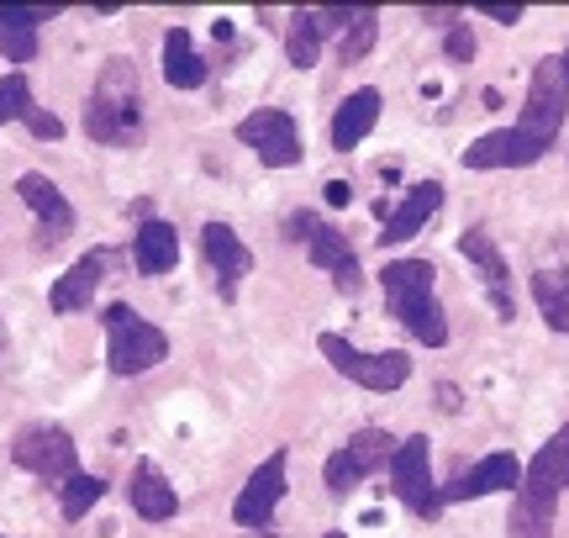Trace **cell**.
<instances>
[{"label":"cell","mask_w":569,"mask_h":538,"mask_svg":"<svg viewBox=\"0 0 569 538\" xmlns=\"http://www.w3.org/2000/svg\"><path fill=\"white\" fill-rule=\"evenodd\" d=\"M569 486V422L532 455L517 476V507H511V538H553V507Z\"/></svg>","instance_id":"6da1fadb"},{"label":"cell","mask_w":569,"mask_h":538,"mask_svg":"<svg viewBox=\"0 0 569 538\" xmlns=\"http://www.w3.org/2000/svg\"><path fill=\"white\" fill-rule=\"evenodd\" d=\"M84 132L106 148H132L142 138V80L127 59H111L84 106Z\"/></svg>","instance_id":"7a4b0ae2"},{"label":"cell","mask_w":569,"mask_h":538,"mask_svg":"<svg viewBox=\"0 0 569 538\" xmlns=\"http://www.w3.org/2000/svg\"><path fill=\"white\" fill-rule=\"evenodd\" d=\"M380 286H386L390 317H396L417 343L443 349L448 322H443V311H438V296H432V265H427V259H396L390 269H380Z\"/></svg>","instance_id":"3957f363"},{"label":"cell","mask_w":569,"mask_h":538,"mask_svg":"<svg viewBox=\"0 0 569 538\" xmlns=\"http://www.w3.org/2000/svg\"><path fill=\"white\" fill-rule=\"evenodd\" d=\"M101 317H106V332H111V343H106L111 375H142V370H153V365H163L169 338L153 322L132 317V307H122V301H111Z\"/></svg>","instance_id":"277c9868"},{"label":"cell","mask_w":569,"mask_h":538,"mask_svg":"<svg viewBox=\"0 0 569 538\" xmlns=\"http://www.w3.org/2000/svg\"><path fill=\"white\" fill-rule=\"evenodd\" d=\"M565 96H569V80L565 69H559V59H538V69H532V84H528V101H522V122H517V132H528L532 143L553 148V138L565 132Z\"/></svg>","instance_id":"5b68a950"},{"label":"cell","mask_w":569,"mask_h":538,"mask_svg":"<svg viewBox=\"0 0 569 538\" xmlns=\"http://www.w3.org/2000/svg\"><path fill=\"white\" fill-rule=\"evenodd\" d=\"M322 353H327V365H332V370L348 375V380H359V386H369V391H396V386H407L411 380V353H401V349L359 353L348 338L322 332Z\"/></svg>","instance_id":"8992f818"},{"label":"cell","mask_w":569,"mask_h":538,"mask_svg":"<svg viewBox=\"0 0 569 538\" xmlns=\"http://www.w3.org/2000/svg\"><path fill=\"white\" fill-rule=\"evenodd\" d=\"M238 143H248L269 169H290L301 165V127L290 111L280 106H259V111H248L243 122H238Z\"/></svg>","instance_id":"52a82bcc"},{"label":"cell","mask_w":569,"mask_h":538,"mask_svg":"<svg viewBox=\"0 0 569 538\" xmlns=\"http://www.w3.org/2000/svg\"><path fill=\"white\" fill-rule=\"evenodd\" d=\"M390 455H396V438H390L386 428H365V434H353V444H343L338 455L327 459V470H322L327 491H332V497H348L365 476L386 470Z\"/></svg>","instance_id":"ba28073f"},{"label":"cell","mask_w":569,"mask_h":538,"mask_svg":"<svg viewBox=\"0 0 569 538\" xmlns=\"http://www.w3.org/2000/svg\"><path fill=\"white\" fill-rule=\"evenodd\" d=\"M390 486H396V497L407 501L417 518H432L438 507H443V497H438V480H432V470H427V438L411 434L407 444H396V455H390Z\"/></svg>","instance_id":"9c48e42d"},{"label":"cell","mask_w":569,"mask_h":538,"mask_svg":"<svg viewBox=\"0 0 569 538\" xmlns=\"http://www.w3.org/2000/svg\"><path fill=\"white\" fill-rule=\"evenodd\" d=\"M11 459H17L21 470H32V476H42V480H53V486H63L69 476H80L74 438L63 434V428H27V434L11 444Z\"/></svg>","instance_id":"30bf717a"},{"label":"cell","mask_w":569,"mask_h":538,"mask_svg":"<svg viewBox=\"0 0 569 538\" xmlns=\"http://www.w3.org/2000/svg\"><path fill=\"white\" fill-rule=\"evenodd\" d=\"M284 449H274V455L248 476V486H243V497L232 501V522H243L248 534L253 528H264L269 518H274V507H280V497H284Z\"/></svg>","instance_id":"8fae6325"},{"label":"cell","mask_w":569,"mask_h":538,"mask_svg":"<svg viewBox=\"0 0 569 538\" xmlns=\"http://www.w3.org/2000/svg\"><path fill=\"white\" fill-rule=\"evenodd\" d=\"M306 249H311V265L327 269V275H332V286L343 290V296H359V286H365L359 253H353V243H348L332 222H311V232H306Z\"/></svg>","instance_id":"7c38bea8"},{"label":"cell","mask_w":569,"mask_h":538,"mask_svg":"<svg viewBox=\"0 0 569 538\" xmlns=\"http://www.w3.org/2000/svg\"><path fill=\"white\" fill-rule=\"evenodd\" d=\"M459 253H465L469 265L486 275L490 301H496V317H501V322H511V317H517V301H511V269H507V253L496 249V238H490L486 228H469L465 238H459Z\"/></svg>","instance_id":"4fadbf2b"},{"label":"cell","mask_w":569,"mask_h":538,"mask_svg":"<svg viewBox=\"0 0 569 538\" xmlns=\"http://www.w3.org/2000/svg\"><path fill=\"white\" fill-rule=\"evenodd\" d=\"M549 148L532 143L528 132H517V127H507V132H486L480 143L465 148V169H528L538 165Z\"/></svg>","instance_id":"5bb4252c"},{"label":"cell","mask_w":569,"mask_h":538,"mask_svg":"<svg viewBox=\"0 0 569 538\" xmlns=\"http://www.w3.org/2000/svg\"><path fill=\"white\" fill-rule=\"evenodd\" d=\"M106 269H111V249H90L74 269H63L59 286L48 290V307L53 311H84L96 301V286L106 280Z\"/></svg>","instance_id":"9a60e30c"},{"label":"cell","mask_w":569,"mask_h":538,"mask_svg":"<svg viewBox=\"0 0 569 538\" xmlns=\"http://www.w3.org/2000/svg\"><path fill=\"white\" fill-rule=\"evenodd\" d=\"M517 459L511 455H490V459H480L475 470H465L459 480H448L438 497L443 501H475V497H496V491H517Z\"/></svg>","instance_id":"2e32d148"},{"label":"cell","mask_w":569,"mask_h":538,"mask_svg":"<svg viewBox=\"0 0 569 538\" xmlns=\"http://www.w3.org/2000/svg\"><path fill=\"white\" fill-rule=\"evenodd\" d=\"M201 249H206V259L217 265V280H222V296L232 301L238 296V280H243L248 269H253V253L243 249V238L227 228V222H206V232H201Z\"/></svg>","instance_id":"e0dca14e"},{"label":"cell","mask_w":569,"mask_h":538,"mask_svg":"<svg viewBox=\"0 0 569 538\" xmlns=\"http://www.w3.org/2000/svg\"><path fill=\"white\" fill-rule=\"evenodd\" d=\"M17 196L32 211H38V222L48 228V238H69V232H74V207L63 201L59 186H53L48 175H38V169H32V175H21V180H17Z\"/></svg>","instance_id":"ac0fdd59"},{"label":"cell","mask_w":569,"mask_h":538,"mask_svg":"<svg viewBox=\"0 0 569 538\" xmlns=\"http://www.w3.org/2000/svg\"><path fill=\"white\" fill-rule=\"evenodd\" d=\"M322 21V32H343V59L359 63L375 48L380 38V11L375 6H359V11H348V6H332V11H317Z\"/></svg>","instance_id":"d6986e66"},{"label":"cell","mask_w":569,"mask_h":538,"mask_svg":"<svg viewBox=\"0 0 569 538\" xmlns=\"http://www.w3.org/2000/svg\"><path fill=\"white\" fill-rule=\"evenodd\" d=\"M380 122V90L365 84V90H353L343 106H338V117H332V148L338 153H353V143H365L369 132Z\"/></svg>","instance_id":"ffe728a7"},{"label":"cell","mask_w":569,"mask_h":538,"mask_svg":"<svg viewBox=\"0 0 569 538\" xmlns=\"http://www.w3.org/2000/svg\"><path fill=\"white\" fill-rule=\"evenodd\" d=\"M59 17V6H0V53L6 59H32L38 53V21Z\"/></svg>","instance_id":"44dd1931"},{"label":"cell","mask_w":569,"mask_h":538,"mask_svg":"<svg viewBox=\"0 0 569 538\" xmlns=\"http://www.w3.org/2000/svg\"><path fill=\"white\" fill-rule=\"evenodd\" d=\"M443 207V186L438 180H422V186H411V196L401 201V211L390 217V228L380 232V243L386 249H396V243H407V238H417V232L427 228V217Z\"/></svg>","instance_id":"7402d4cb"},{"label":"cell","mask_w":569,"mask_h":538,"mask_svg":"<svg viewBox=\"0 0 569 538\" xmlns=\"http://www.w3.org/2000/svg\"><path fill=\"white\" fill-rule=\"evenodd\" d=\"M174 259H180V232L169 222H142L138 238H132V265L142 275H169Z\"/></svg>","instance_id":"603a6c76"},{"label":"cell","mask_w":569,"mask_h":538,"mask_svg":"<svg viewBox=\"0 0 569 538\" xmlns=\"http://www.w3.org/2000/svg\"><path fill=\"white\" fill-rule=\"evenodd\" d=\"M132 507L142 512V522H169L180 512V497H174V486L159 476V465H138V470H132Z\"/></svg>","instance_id":"cb8c5ba5"},{"label":"cell","mask_w":569,"mask_h":538,"mask_svg":"<svg viewBox=\"0 0 569 538\" xmlns=\"http://www.w3.org/2000/svg\"><path fill=\"white\" fill-rule=\"evenodd\" d=\"M163 80L174 84V90H196L206 80V59L196 53V42H190L184 27L163 32Z\"/></svg>","instance_id":"d4e9b609"},{"label":"cell","mask_w":569,"mask_h":538,"mask_svg":"<svg viewBox=\"0 0 569 538\" xmlns=\"http://www.w3.org/2000/svg\"><path fill=\"white\" fill-rule=\"evenodd\" d=\"M532 301L553 332H569V275L565 269H538L532 275Z\"/></svg>","instance_id":"484cf974"},{"label":"cell","mask_w":569,"mask_h":538,"mask_svg":"<svg viewBox=\"0 0 569 538\" xmlns=\"http://www.w3.org/2000/svg\"><path fill=\"white\" fill-rule=\"evenodd\" d=\"M284 53L296 69H311L322 59V21L317 11H290V32H284Z\"/></svg>","instance_id":"4316f807"},{"label":"cell","mask_w":569,"mask_h":538,"mask_svg":"<svg viewBox=\"0 0 569 538\" xmlns=\"http://www.w3.org/2000/svg\"><path fill=\"white\" fill-rule=\"evenodd\" d=\"M101 497H106V480L101 476H69V480H63V518L80 522Z\"/></svg>","instance_id":"83f0119b"},{"label":"cell","mask_w":569,"mask_h":538,"mask_svg":"<svg viewBox=\"0 0 569 538\" xmlns=\"http://www.w3.org/2000/svg\"><path fill=\"white\" fill-rule=\"evenodd\" d=\"M32 111V90H27V74L11 69L6 80H0V127L11 122V117H27Z\"/></svg>","instance_id":"f1b7e54d"},{"label":"cell","mask_w":569,"mask_h":538,"mask_svg":"<svg viewBox=\"0 0 569 538\" xmlns=\"http://www.w3.org/2000/svg\"><path fill=\"white\" fill-rule=\"evenodd\" d=\"M27 127H32L38 138H63V122H59V117H53V111H38V106L27 111Z\"/></svg>","instance_id":"f546056e"},{"label":"cell","mask_w":569,"mask_h":538,"mask_svg":"<svg viewBox=\"0 0 569 538\" xmlns=\"http://www.w3.org/2000/svg\"><path fill=\"white\" fill-rule=\"evenodd\" d=\"M475 53V38H469V27H448V59L465 63Z\"/></svg>","instance_id":"4dcf8cb0"},{"label":"cell","mask_w":569,"mask_h":538,"mask_svg":"<svg viewBox=\"0 0 569 538\" xmlns=\"http://www.w3.org/2000/svg\"><path fill=\"white\" fill-rule=\"evenodd\" d=\"M480 17L501 21V27H517V21H522V6H480Z\"/></svg>","instance_id":"1f68e13d"},{"label":"cell","mask_w":569,"mask_h":538,"mask_svg":"<svg viewBox=\"0 0 569 538\" xmlns=\"http://www.w3.org/2000/svg\"><path fill=\"white\" fill-rule=\"evenodd\" d=\"M348 201H353V190H348V180H327V207L343 211Z\"/></svg>","instance_id":"d6a6232c"},{"label":"cell","mask_w":569,"mask_h":538,"mask_svg":"<svg viewBox=\"0 0 569 538\" xmlns=\"http://www.w3.org/2000/svg\"><path fill=\"white\" fill-rule=\"evenodd\" d=\"M559 69H565V80H569V48H565V59H559Z\"/></svg>","instance_id":"836d02e7"},{"label":"cell","mask_w":569,"mask_h":538,"mask_svg":"<svg viewBox=\"0 0 569 538\" xmlns=\"http://www.w3.org/2000/svg\"><path fill=\"white\" fill-rule=\"evenodd\" d=\"M327 538H348V534H327Z\"/></svg>","instance_id":"e575fe53"},{"label":"cell","mask_w":569,"mask_h":538,"mask_svg":"<svg viewBox=\"0 0 569 538\" xmlns=\"http://www.w3.org/2000/svg\"><path fill=\"white\" fill-rule=\"evenodd\" d=\"M0 343H6V332H0Z\"/></svg>","instance_id":"d590c367"}]
</instances>
